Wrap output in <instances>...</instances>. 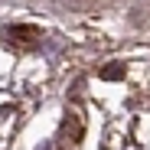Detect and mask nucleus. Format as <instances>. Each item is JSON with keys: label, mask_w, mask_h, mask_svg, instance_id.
<instances>
[{"label": "nucleus", "mask_w": 150, "mask_h": 150, "mask_svg": "<svg viewBox=\"0 0 150 150\" xmlns=\"http://www.w3.org/2000/svg\"><path fill=\"white\" fill-rule=\"evenodd\" d=\"M117 75H124V72H117V65H108V72H105V79H117Z\"/></svg>", "instance_id": "f257e3e1"}]
</instances>
